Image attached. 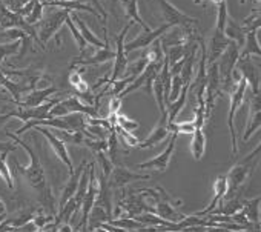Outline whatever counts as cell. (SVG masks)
<instances>
[{
	"instance_id": "cell-1",
	"label": "cell",
	"mask_w": 261,
	"mask_h": 232,
	"mask_svg": "<svg viewBox=\"0 0 261 232\" xmlns=\"http://www.w3.org/2000/svg\"><path fill=\"white\" fill-rule=\"evenodd\" d=\"M7 136H8L11 140H14V143H16L17 146H22V148L28 152V156H30V165H28V166H22V165L14 159V165H16L17 172H19V174L27 180V183L37 192L39 201L42 203V209H43L45 212H48V214H51V215L56 217V211H54L56 201H54L53 194H51V191H49V186H48V183H46V172H45V168L42 166V163H40V160H39L36 151H34L30 145H27L22 139H19V136H16V134H13V133H7Z\"/></svg>"
},
{
	"instance_id": "cell-2",
	"label": "cell",
	"mask_w": 261,
	"mask_h": 232,
	"mask_svg": "<svg viewBox=\"0 0 261 232\" xmlns=\"http://www.w3.org/2000/svg\"><path fill=\"white\" fill-rule=\"evenodd\" d=\"M240 57V46L235 42H230L227 48L217 59V68L220 75V88L223 92H232L237 86V82L241 75H235V65Z\"/></svg>"
},
{
	"instance_id": "cell-3",
	"label": "cell",
	"mask_w": 261,
	"mask_h": 232,
	"mask_svg": "<svg viewBox=\"0 0 261 232\" xmlns=\"http://www.w3.org/2000/svg\"><path fill=\"white\" fill-rule=\"evenodd\" d=\"M259 152V145L247 156L244 157L240 163H237L227 174H226V180H227V192L223 198H229V197H235L237 192L246 185V182L249 180V177L252 175L253 169H255V159L258 157Z\"/></svg>"
},
{
	"instance_id": "cell-4",
	"label": "cell",
	"mask_w": 261,
	"mask_h": 232,
	"mask_svg": "<svg viewBox=\"0 0 261 232\" xmlns=\"http://www.w3.org/2000/svg\"><path fill=\"white\" fill-rule=\"evenodd\" d=\"M71 11L59 8L53 13H49L48 16H43L42 20L36 25V31H37V37H39V43L40 48L45 49L46 43L56 37L57 40V46H60V40H59V33L62 30V27L65 25L66 19L69 17Z\"/></svg>"
},
{
	"instance_id": "cell-5",
	"label": "cell",
	"mask_w": 261,
	"mask_h": 232,
	"mask_svg": "<svg viewBox=\"0 0 261 232\" xmlns=\"http://www.w3.org/2000/svg\"><path fill=\"white\" fill-rule=\"evenodd\" d=\"M226 22H227V4L226 0L218 5V11H217V25L214 28L211 42H209V51H207V60L206 65H211L214 62H217V59L221 56V53L227 48V45L232 42L226 37L224 34V28H226Z\"/></svg>"
},
{
	"instance_id": "cell-6",
	"label": "cell",
	"mask_w": 261,
	"mask_h": 232,
	"mask_svg": "<svg viewBox=\"0 0 261 232\" xmlns=\"http://www.w3.org/2000/svg\"><path fill=\"white\" fill-rule=\"evenodd\" d=\"M159 5V11L165 20L166 25L172 27H178L180 30H183L188 36H195L197 30L195 27L198 25V20L195 17H191L185 13H181L180 10H177L169 0H157Z\"/></svg>"
},
{
	"instance_id": "cell-7",
	"label": "cell",
	"mask_w": 261,
	"mask_h": 232,
	"mask_svg": "<svg viewBox=\"0 0 261 232\" xmlns=\"http://www.w3.org/2000/svg\"><path fill=\"white\" fill-rule=\"evenodd\" d=\"M74 112L83 114L86 117H100L97 106L86 105L75 95H71V97H66L63 100L57 101L49 111V117H63V115L74 114Z\"/></svg>"
},
{
	"instance_id": "cell-8",
	"label": "cell",
	"mask_w": 261,
	"mask_h": 232,
	"mask_svg": "<svg viewBox=\"0 0 261 232\" xmlns=\"http://www.w3.org/2000/svg\"><path fill=\"white\" fill-rule=\"evenodd\" d=\"M246 91H247V82L240 77V80L237 82V86L233 88V91L230 92V109L227 114V128L230 133V143H232V154L230 157H235L238 154V142H237V131H235V114L240 109L241 103L246 98Z\"/></svg>"
},
{
	"instance_id": "cell-9",
	"label": "cell",
	"mask_w": 261,
	"mask_h": 232,
	"mask_svg": "<svg viewBox=\"0 0 261 232\" xmlns=\"http://www.w3.org/2000/svg\"><path fill=\"white\" fill-rule=\"evenodd\" d=\"M155 189H157V192H159L160 197H159V200H157L155 204H154V214H155L159 218L165 220V221H169V223H180V221L185 218V215L180 214V212L177 211V208L181 206L183 201H181V200H174L162 186H157Z\"/></svg>"
},
{
	"instance_id": "cell-10",
	"label": "cell",
	"mask_w": 261,
	"mask_h": 232,
	"mask_svg": "<svg viewBox=\"0 0 261 232\" xmlns=\"http://www.w3.org/2000/svg\"><path fill=\"white\" fill-rule=\"evenodd\" d=\"M0 28L4 31L5 30H13V28H19L22 30L30 39H33L39 46V37H37V31H36V27H31L25 22V19L22 16H19L17 13L11 11L2 0H0Z\"/></svg>"
},
{
	"instance_id": "cell-11",
	"label": "cell",
	"mask_w": 261,
	"mask_h": 232,
	"mask_svg": "<svg viewBox=\"0 0 261 232\" xmlns=\"http://www.w3.org/2000/svg\"><path fill=\"white\" fill-rule=\"evenodd\" d=\"M133 23H134V22L127 23V25L121 30V33L118 34V37H117V42H115L117 49H115V57H114V66H112L111 77H109V80H108L109 85H111L112 82H115V80L124 77L126 72H127V54H126V51H124V37H126L127 31L130 30V27H133Z\"/></svg>"
},
{
	"instance_id": "cell-12",
	"label": "cell",
	"mask_w": 261,
	"mask_h": 232,
	"mask_svg": "<svg viewBox=\"0 0 261 232\" xmlns=\"http://www.w3.org/2000/svg\"><path fill=\"white\" fill-rule=\"evenodd\" d=\"M149 178H152L151 174H136L133 171H129L123 163H120L112 168V172L106 180H108V185L111 186V189L117 191V189L126 188L129 183L140 182V180H149Z\"/></svg>"
},
{
	"instance_id": "cell-13",
	"label": "cell",
	"mask_w": 261,
	"mask_h": 232,
	"mask_svg": "<svg viewBox=\"0 0 261 232\" xmlns=\"http://www.w3.org/2000/svg\"><path fill=\"white\" fill-rule=\"evenodd\" d=\"M169 30H171V27L166 25V23H163L162 27H159L155 30H143V33L139 34L136 39H133L130 42H124V51H126V54L133 53V51H137V49H143V48L151 46L159 37H162Z\"/></svg>"
},
{
	"instance_id": "cell-14",
	"label": "cell",
	"mask_w": 261,
	"mask_h": 232,
	"mask_svg": "<svg viewBox=\"0 0 261 232\" xmlns=\"http://www.w3.org/2000/svg\"><path fill=\"white\" fill-rule=\"evenodd\" d=\"M235 69L247 82V86L252 89L250 92L253 95H259V71L255 62L250 57H238Z\"/></svg>"
},
{
	"instance_id": "cell-15",
	"label": "cell",
	"mask_w": 261,
	"mask_h": 232,
	"mask_svg": "<svg viewBox=\"0 0 261 232\" xmlns=\"http://www.w3.org/2000/svg\"><path fill=\"white\" fill-rule=\"evenodd\" d=\"M62 98H54V100H48L45 101L43 105H39V106H34V108H20L17 106L16 111H10L13 117H17L20 120H23L25 123L27 122H31V120H43V119H48L49 117V111L51 108L60 101Z\"/></svg>"
},
{
	"instance_id": "cell-16",
	"label": "cell",
	"mask_w": 261,
	"mask_h": 232,
	"mask_svg": "<svg viewBox=\"0 0 261 232\" xmlns=\"http://www.w3.org/2000/svg\"><path fill=\"white\" fill-rule=\"evenodd\" d=\"M34 128H36V131H37V133H40V134H43V136H45V139L48 140V143H49V146L53 148L54 154L57 156V159H59L65 166H66L68 172H69V174H72V171H74V165H72V159H71V156H69V152H68L66 145H65L60 139H57V137L53 134V131H51V130H48L46 126H34Z\"/></svg>"
},
{
	"instance_id": "cell-17",
	"label": "cell",
	"mask_w": 261,
	"mask_h": 232,
	"mask_svg": "<svg viewBox=\"0 0 261 232\" xmlns=\"http://www.w3.org/2000/svg\"><path fill=\"white\" fill-rule=\"evenodd\" d=\"M177 134H171V142L169 145L166 146V149L159 154L157 157L148 160V162H143V163H139L137 165V169H155L159 172H165L168 168H169V162L172 159V154L175 151V145H177Z\"/></svg>"
},
{
	"instance_id": "cell-18",
	"label": "cell",
	"mask_w": 261,
	"mask_h": 232,
	"mask_svg": "<svg viewBox=\"0 0 261 232\" xmlns=\"http://www.w3.org/2000/svg\"><path fill=\"white\" fill-rule=\"evenodd\" d=\"M86 168H88V162L82 160V163L77 168H74L72 174H69V178L65 183V186L62 188V194H60V198H59V203H57L59 211L68 203V200H71L74 197V194L77 191V186H79V182H80V177H82V174H83V171Z\"/></svg>"
},
{
	"instance_id": "cell-19",
	"label": "cell",
	"mask_w": 261,
	"mask_h": 232,
	"mask_svg": "<svg viewBox=\"0 0 261 232\" xmlns=\"http://www.w3.org/2000/svg\"><path fill=\"white\" fill-rule=\"evenodd\" d=\"M259 95H253L249 100V117L246 122V128H244V134H243V142L246 143L258 130H259V123H261V114H259Z\"/></svg>"
},
{
	"instance_id": "cell-20",
	"label": "cell",
	"mask_w": 261,
	"mask_h": 232,
	"mask_svg": "<svg viewBox=\"0 0 261 232\" xmlns=\"http://www.w3.org/2000/svg\"><path fill=\"white\" fill-rule=\"evenodd\" d=\"M69 17L72 19V22H74V23H75V27L79 28V31H80V34H82V37L85 39V42H86V43H89L91 46H94V48H97V49H101V48H105V46H106V42H108V30H106V27H103V31H105V40H100V39H98V37H97L91 30H89V27L86 25V22L80 19V16H79V13H77V11H71Z\"/></svg>"
},
{
	"instance_id": "cell-21",
	"label": "cell",
	"mask_w": 261,
	"mask_h": 232,
	"mask_svg": "<svg viewBox=\"0 0 261 232\" xmlns=\"http://www.w3.org/2000/svg\"><path fill=\"white\" fill-rule=\"evenodd\" d=\"M114 57H115V51H112V49L109 48V43L106 42V46H105V48H101V49H97V53H95V54H92V56H89V57H86V59H83V57H77V59H74V60H72V63H71V69H74L77 65H82V66H91V65L108 63V62L114 60Z\"/></svg>"
},
{
	"instance_id": "cell-22",
	"label": "cell",
	"mask_w": 261,
	"mask_h": 232,
	"mask_svg": "<svg viewBox=\"0 0 261 232\" xmlns=\"http://www.w3.org/2000/svg\"><path fill=\"white\" fill-rule=\"evenodd\" d=\"M56 92H57L56 86H48L43 89H33L16 105L20 108H34V106H39V105H43L45 101H48L49 95H53Z\"/></svg>"
},
{
	"instance_id": "cell-23",
	"label": "cell",
	"mask_w": 261,
	"mask_h": 232,
	"mask_svg": "<svg viewBox=\"0 0 261 232\" xmlns=\"http://www.w3.org/2000/svg\"><path fill=\"white\" fill-rule=\"evenodd\" d=\"M169 136H171V133H169V130H168V120H166L165 115H162V117H160V122H159V123L155 125V128L151 131V134H149L143 142L139 143V146L143 148V149L152 148V146L160 145L162 142H165Z\"/></svg>"
},
{
	"instance_id": "cell-24",
	"label": "cell",
	"mask_w": 261,
	"mask_h": 232,
	"mask_svg": "<svg viewBox=\"0 0 261 232\" xmlns=\"http://www.w3.org/2000/svg\"><path fill=\"white\" fill-rule=\"evenodd\" d=\"M226 192H227V180H226V175H218L215 178V182H214V198H212V201L209 203V206H206L203 211L197 212L195 215L204 217L206 214H211L217 208L218 201L223 200V197L226 195Z\"/></svg>"
},
{
	"instance_id": "cell-25",
	"label": "cell",
	"mask_w": 261,
	"mask_h": 232,
	"mask_svg": "<svg viewBox=\"0 0 261 232\" xmlns=\"http://www.w3.org/2000/svg\"><path fill=\"white\" fill-rule=\"evenodd\" d=\"M111 194H112V189L108 185V180L101 175L98 178V194H97V198H95V204L103 208L108 214L112 215V198H111Z\"/></svg>"
},
{
	"instance_id": "cell-26",
	"label": "cell",
	"mask_w": 261,
	"mask_h": 232,
	"mask_svg": "<svg viewBox=\"0 0 261 232\" xmlns=\"http://www.w3.org/2000/svg\"><path fill=\"white\" fill-rule=\"evenodd\" d=\"M244 206V200L240 197H229V198H223L221 200V206L218 209H214L211 214H218V215H227L232 217L235 214H238Z\"/></svg>"
},
{
	"instance_id": "cell-27",
	"label": "cell",
	"mask_w": 261,
	"mask_h": 232,
	"mask_svg": "<svg viewBox=\"0 0 261 232\" xmlns=\"http://www.w3.org/2000/svg\"><path fill=\"white\" fill-rule=\"evenodd\" d=\"M120 4L123 5L124 10V16L130 19V22H136L139 23L143 30H151L148 27V23L142 19L140 13H139V0H120Z\"/></svg>"
},
{
	"instance_id": "cell-28",
	"label": "cell",
	"mask_w": 261,
	"mask_h": 232,
	"mask_svg": "<svg viewBox=\"0 0 261 232\" xmlns=\"http://www.w3.org/2000/svg\"><path fill=\"white\" fill-rule=\"evenodd\" d=\"M191 151L195 160H201L204 152H206V134L203 128H198L192 133V140H191Z\"/></svg>"
},
{
	"instance_id": "cell-29",
	"label": "cell",
	"mask_w": 261,
	"mask_h": 232,
	"mask_svg": "<svg viewBox=\"0 0 261 232\" xmlns=\"http://www.w3.org/2000/svg\"><path fill=\"white\" fill-rule=\"evenodd\" d=\"M36 212H37L36 208H23V209L17 211L16 214H13L11 217H7L5 220L11 227H19V226H23V224L33 221Z\"/></svg>"
},
{
	"instance_id": "cell-30",
	"label": "cell",
	"mask_w": 261,
	"mask_h": 232,
	"mask_svg": "<svg viewBox=\"0 0 261 232\" xmlns=\"http://www.w3.org/2000/svg\"><path fill=\"white\" fill-rule=\"evenodd\" d=\"M250 54H255L256 57L261 56V48L256 40V31H247L244 36L243 49L240 51V57H250Z\"/></svg>"
},
{
	"instance_id": "cell-31",
	"label": "cell",
	"mask_w": 261,
	"mask_h": 232,
	"mask_svg": "<svg viewBox=\"0 0 261 232\" xmlns=\"http://www.w3.org/2000/svg\"><path fill=\"white\" fill-rule=\"evenodd\" d=\"M244 217L250 224L259 226V195L252 200H244V206L241 209Z\"/></svg>"
},
{
	"instance_id": "cell-32",
	"label": "cell",
	"mask_w": 261,
	"mask_h": 232,
	"mask_svg": "<svg viewBox=\"0 0 261 232\" xmlns=\"http://www.w3.org/2000/svg\"><path fill=\"white\" fill-rule=\"evenodd\" d=\"M224 34L229 40L235 42L240 48L243 46L244 43V36H246V31L243 28V25H238L237 22L233 20H229L226 22V28H224Z\"/></svg>"
},
{
	"instance_id": "cell-33",
	"label": "cell",
	"mask_w": 261,
	"mask_h": 232,
	"mask_svg": "<svg viewBox=\"0 0 261 232\" xmlns=\"http://www.w3.org/2000/svg\"><path fill=\"white\" fill-rule=\"evenodd\" d=\"M53 131V130H51ZM53 134L60 139L63 143H71V145H75V146H82L83 142H85V131H75V133H71V131H62V130H54Z\"/></svg>"
},
{
	"instance_id": "cell-34",
	"label": "cell",
	"mask_w": 261,
	"mask_h": 232,
	"mask_svg": "<svg viewBox=\"0 0 261 232\" xmlns=\"http://www.w3.org/2000/svg\"><path fill=\"white\" fill-rule=\"evenodd\" d=\"M8 154L7 151L0 152V177L4 178V182L7 183V186L13 191L14 189V180H13V175H11V169L7 163V159H8Z\"/></svg>"
},
{
	"instance_id": "cell-35",
	"label": "cell",
	"mask_w": 261,
	"mask_h": 232,
	"mask_svg": "<svg viewBox=\"0 0 261 232\" xmlns=\"http://www.w3.org/2000/svg\"><path fill=\"white\" fill-rule=\"evenodd\" d=\"M111 226H117V227H121V229H126V230H140L143 227H148L145 226L143 223L137 221L136 218H130V217H123L120 220H111L109 221Z\"/></svg>"
},
{
	"instance_id": "cell-36",
	"label": "cell",
	"mask_w": 261,
	"mask_h": 232,
	"mask_svg": "<svg viewBox=\"0 0 261 232\" xmlns=\"http://www.w3.org/2000/svg\"><path fill=\"white\" fill-rule=\"evenodd\" d=\"M20 45H22V40H14L11 43H4L0 45V71H4V60L8 57V56H16L20 49Z\"/></svg>"
},
{
	"instance_id": "cell-37",
	"label": "cell",
	"mask_w": 261,
	"mask_h": 232,
	"mask_svg": "<svg viewBox=\"0 0 261 232\" xmlns=\"http://www.w3.org/2000/svg\"><path fill=\"white\" fill-rule=\"evenodd\" d=\"M115 125H117L118 128L127 131V133H134V131H137V130L140 128V123H139L137 120L129 119V117H126V115H123V114H120V112L115 115Z\"/></svg>"
},
{
	"instance_id": "cell-38",
	"label": "cell",
	"mask_w": 261,
	"mask_h": 232,
	"mask_svg": "<svg viewBox=\"0 0 261 232\" xmlns=\"http://www.w3.org/2000/svg\"><path fill=\"white\" fill-rule=\"evenodd\" d=\"M114 133H115L117 139L121 140V143H124V145H127L130 148H136L140 143V140L134 136V133H127V131H124L121 128H118L117 125L114 126Z\"/></svg>"
},
{
	"instance_id": "cell-39",
	"label": "cell",
	"mask_w": 261,
	"mask_h": 232,
	"mask_svg": "<svg viewBox=\"0 0 261 232\" xmlns=\"http://www.w3.org/2000/svg\"><path fill=\"white\" fill-rule=\"evenodd\" d=\"M43 10H45L43 4L40 2V0H37V2L34 4V7H33V10H31V13L25 17V22L28 25H31V27H36L43 17Z\"/></svg>"
},
{
	"instance_id": "cell-40",
	"label": "cell",
	"mask_w": 261,
	"mask_h": 232,
	"mask_svg": "<svg viewBox=\"0 0 261 232\" xmlns=\"http://www.w3.org/2000/svg\"><path fill=\"white\" fill-rule=\"evenodd\" d=\"M168 130L171 134H192L195 131V123L194 120L191 122H183V123H171L168 125Z\"/></svg>"
},
{
	"instance_id": "cell-41",
	"label": "cell",
	"mask_w": 261,
	"mask_h": 232,
	"mask_svg": "<svg viewBox=\"0 0 261 232\" xmlns=\"http://www.w3.org/2000/svg\"><path fill=\"white\" fill-rule=\"evenodd\" d=\"M65 25H68V28H69V31H71V34H72V37H74V40H75V43H77V46H79V49L83 53L85 49H86V42H85V39L82 37V34H80V31H79V28L75 27V23L72 22V19L71 17H68L66 19V22H65Z\"/></svg>"
},
{
	"instance_id": "cell-42",
	"label": "cell",
	"mask_w": 261,
	"mask_h": 232,
	"mask_svg": "<svg viewBox=\"0 0 261 232\" xmlns=\"http://www.w3.org/2000/svg\"><path fill=\"white\" fill-rule=\"evenodd\" d=\"M97 160H98V163L101 166V175L105 178H108L111 175V172H112V168H114L112 162L108 159L106 152H97Z\"/></svg>"
},
{
	"instance_id": "cell-43",
	"label": "cell",
	"mask_w": 261,
	"mask_h": 232,
	"mask_svg": "<svg viewBox=\"0 0 261 232\" xmlns=\"http://www.w3.org/2000/svg\"><path fill=\"white\" fill-rule=\"evenodd\" d=\"M75 2H82V4L91 5V7L98 13V16L101 17L103 27H106V17H108V13H106V10H105V7L101 5L100 0H75Z\"/></svg>"
},
{
	"instance_id": "cell-44",
	"label": "cell",
	"mask_w": 261,
	"mask_h": 232,
	"mask_svg": "<svg viewBox=\"0 0 261 232\" xmlns=\"http://www.w3.org/2000/svg\"><path fill=\"white\" fill-rule=\"evenodd\" d=\"M121 101H123V98H120L118 95H112V97H111V100H109V115L118 114V112H120Z\"/></svg>"
},
{
	"instance_id": "cell-45",
	"label": "cell",
	"mask_w": 261,
	"mask_h": 232,
	"mask_svg": "<svg viewBox=\"0 0 261 232\" xmlns=\"http://www.w3.org/2000/svg\"><path fill=\"white\" fill-rule=\"evenodd\" d=\"M4 36L10 37V39H13V40H22L27 34H25L22 30H19V28H13V30H5V31H4Z\"/></svg>"
},
{
	"instance_id": "cell-46",
	"label": "cell",
	"mask_w": 261,
	"mask_h": 232,
	"mask_svg": "<svg viewBox=\"0 0 261 232\" xmlns=\"http://www.w3.org/2000/svg\"><path fill=\"white\" fill-rule=\"evenodd\" d=\"M80 82H83L82 71H80V69H71V74H69V83L72 85V88H75Z\"/></svg>"
},
{
	"instance_id": "cell-47",
	"label": "cell",
	"mask_w": 261,
	"mask_h": 232,
	"mask_svg": "<svg viewBox=\"0 0 261 232\" xmlns=\"http://www.w3.org/2000/svg\"><path fill=\"white\" fill-rule=\"evenodd\" d=\"M37 229H39V227L34 224V221H30V223H27V224H23V226L13 227L11 232H36Z\"/></svg>"
},
{
	"instance_id": "cell-48",
	"label": "cell",
	"mask_w": 261,
	"mask_h": 232,
	"mask_svg": "<svg viewBox=\"0 0 261 232\" xmlns=\"http://www.w3.org/2000/svg\"><path fill=\"white\" fill-rule=\"evenodd\" d=\"M16 149H17V145H16V143L0 142V152H4V151H7V152H13V151H16Z\"/></svg>"
},
{
	"instance_id": "cell-49",
	"label": "cell",
	"mask_w": 261,
	"mask_h": 232,
	"mask_svg": "<svg viewBox=\"0 0 261 232\" xmlns=\"http://www.w3.org/2000/svg\"><path fill=\"white\" fill-rule=\"evenodd\" d=\"M71 230H72V227H71L69 223H60L57 226V230L56 232H71Z\"/></svg>"
},
{
	"instance_id": "cell-50",
	"label": "cell",
	"mask_w": 261,
	"mask_h": 232,
	"mask_svg": "<svg viewBox=\"0 0 261 232\" xmlns=\"http://www.w3.org/2000/svg\"><path fill=\"white\" fill-rule=\"evenodd\" d=\"M11 117H13L11 112H7V114H0V125H4L5 122H8Z\"/></svg>"
},
{
	"instance_id": "cell-51",
	"label": "cell",
	"mask_w": 261,
	"mask_h": 232,
	"mask_svg": "<svg viewBox=\"0 0 261 232\" xmlns=\"http://www.w3.org/2000/svg\"><path fill=\"white\" fill-rule=\"evenodd\" d=\"M8 209H7V203L4 201V198L0 197V215H7Z\"/></svg>"
},
{
	"instance_id": "cell-52",
	"label": "cell",
	"mask_w": 261,
	"mask_h": 232,
	"mask_svg": "<svg viewBox=\"0 0 261 232\" xmlns=\"http://www.w3.org/2000/svg\"><path fill=\"white\" fill-rule=\"evenodd\" d=\"M211 2H212L214 5H217V7H218V5H220L221 2H224V0H211Z\"/></svg>"
},
{
	"instance_id": "cell-53",
	"label": "cell",
	"mask_w": 261,
	"mask_h": 232,
	"mask_svg": "<svg viewBox=\"0 0 261 232\" xmlns=\"http://www.w3.org/2000/svg\"><path fill=\"white\" fill-rule=\"evenodd\" d=\"M7 217H8V214H7V215H0V223H2Z\"/></svg>"
},
{
	"instance_id": "cell-54",
	"label": "cell",
	"mask_w": 261,
	"mask_h": 232,
	"mask_svg": "<svg viewBox=\"0 0 261 232\" xmlns=\"http://www.w3.org/2000/svg\"><path fill=\"white\" fill-rule=\"evenodd\" d=\"M71 232H82V230H80V229H79V227L75 226V227H72V230H71Z\"/></svg>"
},
{
	"instance_id": "cell-55",
	"label": "cell",
	"mask_w": 261,
	"mask_h": 232,
	"mask_svg": "<svg viewBox=\"0 0 261 232\" xmlns=\"http://www.w3.org/2000/svg\"><path fill=\"white\" fill-rule=\"evenodd\" d=\"M194 2H195V4H201V0H194Z\"/></svg>"
},
{
	"instance_id": "cell-56",
	"label": "cell",
	"mask_w": 261,
	"mask_h": 232,
	"mask_svg": "<svg viewBox=\"0 0 261 232\" xmlns=\"http://www.w3.org/2000/svg\"><path fill=\"white\" fill-rule=\"evenodd\" d=\"M36 232H45V230H43V229H37Z\"/></svg>"
},
{
	"instance_id": "cell-57",
	"label": "cell",
	"mask_w": 261,
	"mask_h": 232,
	"mask_svg": "<svg viewBox=\"0 0 261 232\" xmlns=\"http://www.w3.org/2000/svg\"><path fill=\"white\" fill-rule=\"evenodd\" d=\"M240 4H244V0H240Z\"/></svg>"
},
{
	"instance_id": "cell-58",
	"label": "cell",
	"mask_w": 261,
	"mask_h": 232,
	"mask_svg": "<svg viewBox=\"0 0 261 232\" xmlns=\"http://www.w3.org/2000/svg\"><path fill=\"white\" fill-rule=\"evenodd\" d=\"M2 2H4V4H5V2H7V0H2Z\"/></svg>"
}]
</instances>
